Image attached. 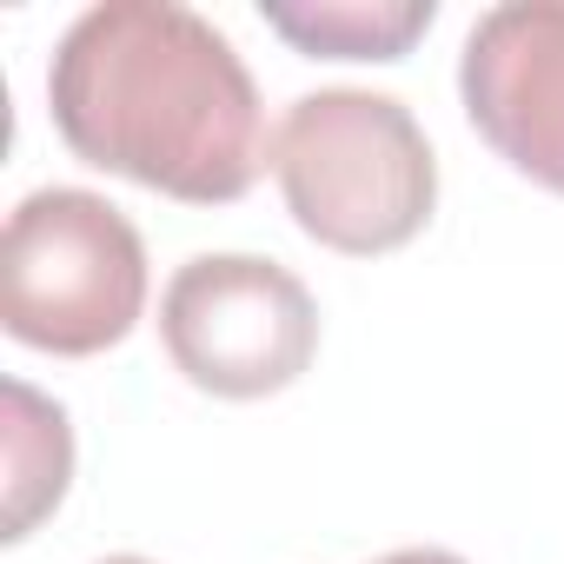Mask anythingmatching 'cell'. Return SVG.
Here are the masks:
<instances>
[{"label": "cell", "mask_w": 564, "mask_h": 564, "mask_svg": "<svg viewBox=\"0 0 564 564\" xmlns=\"http://www.w3.org/2000/svg\"><path fill=\"white\" fill-rule=\"evenodd\" d=\"M166 359L213 399H272L319 352V306L259 252H199L160 300Z\"/></svg>", "instance_id": "277c9868"}, {"label": "cell", "mask_w": 564, "mask_h": 564, "mask_svg": "<svg viewBox=\"0 0 564 564\" xmlns=\"http://www.w3.org/2000/svg\"><path fill=\"white\" fill-rule=\"evenodd\" d=\"M100 564H153V557H100Z\"/></svg>", "instance_id": "9c48e42d"}, {"label": "cell", "mask_w": 564, "mask_h": 564, "mask_svg": "<svg viewBox=\"0 0 564 564\" xmlns=\"http://www.w3.org/2000/svg\"><path fill=\"white\" fill-rule=\"evenodd\" d=\"M379 564H465L458 551H438V544H412V551H392V557H379Z\"/></svg>", "instance_id": "ba28073f"}, {"label": "cell", "mask_w": 564, "mask_h": 564, "mask_svg": "<svg viewBox=\"0 0 564 564\" xmlns=\"http://www.w3.org/2000/svg\"><path fill=\"white\" fill-rule=\"evenodd\" d=\"M458 94L498 160L564 193V0L478 14L458 54Z\"/></svg>", "instance_id": "5b68a950"}, {"label": "cell", "mask_w": 564, "mask_h": 564, "mask_svg": "<svg viewBox=\"0 0 564 564\" xmlns=\"http://www.w3.org/2000/svg\"><path fill=\"white\" fill-rule=\"evenodd\" d=\"M61 140L133 186L232 206L265 173V113L232 41L180 0L87 8L47 67Z\"/></svg>", "instance_id": "6da1fadb"}, {"label": "cell", "mask_w": 564, "mask_h": 564, "mask_svg": "<svg viewBox=\"0 0 564 564\" xmlns=\"http://www.w3.org/2000/svg\"><path fill=\"white\" fill-rule=\"evenodd\" d=\"M259 14L313 61H399L438 21V0H313V8L265 0Z\"/></svg>", "instance_id": "8992f818"}, {"label": "cell", "mask_w": 564, "mask_h": 564, "mask_svg": "<svg viewBox=\"0 0 564 564\" xmlns=\"http://www.w3.org/2000/svg\"><path fill=\"white\" fill-rule=\"evenodd\" d=\"M74 478V432L67 412L54 399H41L34 386L8 379V518H0V538H28Z\"/></svg>", "instance_id": "52a82bcc"}, {"label": "cell", "mask_w": 564, "mask_h": 564, "mask_svg": "<svg viewBox=\"0 0 564 564\" xmlns=\"http://www.w3.org/2000/svg\"><path fill=\"white\" fill-rule=\"evenodd\" d=\"M272 173L300 232L352 259L399 252L438 206V160L425 127L405 100L359 87L293 100L272 133Z\"/></svg>", "instance_id": "7a4b0ae2"}, {"label": "cell", "mask_w": 564, "mask_h": 564, "mask_svg": "<svg viewBox=\"0 0 564 564\" xmlns=\"http://www.w3.org/2000/svg\"><path fill=\"white\" fill-rule=\"evenodd\" d=\"M147 313V246L87 186H41L0 232V319L34 352L94 359Z\"/></svg>", "instance_id": "3957f363"}]
</instances>
